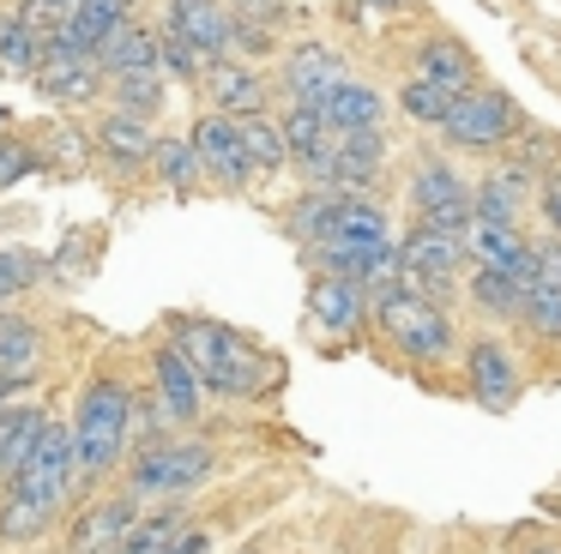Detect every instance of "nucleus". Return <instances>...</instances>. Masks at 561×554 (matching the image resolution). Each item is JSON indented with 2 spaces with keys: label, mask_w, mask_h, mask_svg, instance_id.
<instances>
[{
  "label": "nucleus",
  "mask_w": 561,
  "mask_h": 554,
  "mask_svg": "<svg viewBox=\"0 0 561 554\" xmlns=\"http://www.w3.org/2000/svg\"><path fill=\"white\" fill-rule=\"evenodd\" d=\"M73 482H79V470H73V428L49 422V434H43V446L31 452V464L7 482V494H0V542L25 549V542L49 536V524L61 518Z\"/></svg>",
  "instance_id": "f257e3e1"
},
{
  "label": "nucleus",
  "mask_w": 561,
  "mask_h": 554,
  "mask_svg": "<svg viewBox=\"0 0 561 554\" xmlns=\"http://www.w3.org/2000/svg\"><path fill=\"white\" fill-rule=\"evenodd\" d=\"M127 440H134V392L110 373L85 385L79 397V416H73V470L79 482H98L110 476L115 464L127 458Z\"/></svg>",
  "instance_id": "f03ea898"
},
{
  "label": "nucleus",
  "mask_w": 561,
  "mask_h": 554,
  "mask_svg": "<svg viewBox=\"0 0 561 554\" xmlns=\"http://www.w3.org/2000/svg\"><path fill=\"white\" fill-rule=\"evenodd\" d=\"M175 337H182V356L194 361L199 385L218 397H266V385L278 380V368L266 356H254L242 337L211 325V320H182Z\"/></svg>",
  "instance_id": "7ed1b4c3"
},
{
  "label": "nucleus",
  "mask_w": 561,
  "mask_h": 554,
  "mask_svg": "<svg viewBox=\"0 0 561 554\" xmlns=\"http://www.w3.org/2000/svg\"><path fill=\"white\" fill-rule=\"evenodd\" d=\"M211 446L206 440H146L134 458V470H127V482H134V500H182V494H194L199 482L211 476Z\"/></svg>",
  "instance_id": "20e7f679"
},
{
  "label": "nucleus",
  "mask_w": 561,
  "mask_h": 554,
  "mask_svg": "<svg viewBox=\"0 0 561 554\" xmlns=\"http://www.w3.org/2000/svg\"><path fill=\"white\" fill-rule=\"evenodd\" d=\"M375 313H380V332H387L411 361L453 356V325H447V313L435 308V296H423V289H411V284H387Z\"/></svg>",
  "instance_id": "39448f33"
},
{
  "label": "nucleus",
  "mask_w": 561,
  "mask_h": 554,
  "mask_svg": "<svg viewBox=\"0 0 561 554\" xmlns=\"http://www.w3.org/2000/svg\"><path fill=\"white\" fill-rule=\"evenodd\" d=\"M411 211H416V223H428V229H453V235H471V223H477V193L465 187L459 175H453L447 163H416V175H411Z\"/></svg>",
  "instance_id": "423d86ee"
},
{
  "label": "nucleus",
  "mask_w": 561,
  "mask_h": 554,
  "mask_svg": "<svg viewBox=\"0 0 561 554\" xmlns=\"http://www.w3.org/2000/svg\"><path fill=\"white\" fill-rule=\"evenodd\" d=\"M440 132H447L459 151H495V145H507L513 132H519V108L501 91H465Z\"/></svg>",
  "instance_id": "0eeeda50"
},
{
  "label": "nucleus",
  "mask_w": 561,
  "mask_h": 554,
  "mask_svg": "<svg viewBox=\"0 0 561 554\" xmlns=\"http://www.w3.org/2000/svg\"><path fill=\"white\" fill-rule=\"evenodd\" d=\"M465 385H471V397L489 416H507L525 392L519 361H513V349L501 337H471V349H465Z\"/></svg>",
  "instance_id": "6e6552de"
},
{
  "label": "nucleus",
  "mask_w": 561,
  "mask_h": 554,
  "mask_svg": "<svg viewBox=\"0 0 561 554\" xmlns=\"http://www.w3.org/2000/svg\"><path fill=\"white\" fill-rule=\"evenodd\" d=\"M465 253H471V235H453V229H428V223H416V229H411V241H404V253H399L404 284L428 296V289H440L453 272H459Z\"/></svg>",
  "instance_id": "1a4fd4ad"
},
{
  "label": "nucleus",
  "mask_w": 561,
  "mask_h": 554,
  "mask_svg": "<svg viewBox=\"0 0 561 554\" xmlns=\"http://www.w3.org/2000/svg\"><path fill=\"white\" fill-rule=\"evenodd\" d=\"M199 151V169H206L211 181H224V187H242L248 175H254V157H248V139H242V120L230 115H199V127L187 132Z\"/></svg>",
  "instance_id": "9d476101"
},
{
  "label": "nucleus",
  "mask_w": 561,
  "mask_h": 554,
  "mask_svg": "<svg viewBox=\"0 0 561 554\" xmlns=\"http://www.w3.org/2000/svg\"><path fill=\"white\" fill-rule=\"evenodd\" d=\"M139 524V500L134 494H110V500L85 506L67 530V554H122L127 530Z\"/></svg>",
  "instance_id": "9b49d317"
},
{
  "label": "nucleus",
  "mask_w": 561,
  "mask_h": 554,
  "mask_svg": "<svg viewBox=\"0 0 561 554\" xmlns=\"http://www.w3.org/2000/svg\"><path fill=\"white\" fill-rule=\"evenodd\" d=\"M163 19H170V36H182L206 67L230 55V12H224L218 0H170Z\"/></svg>",
  "instance_id": "f8f14e48"
},
{
  "label": "nucleus",
  "mask_w": 561,
  "mask_h": 554,
  "mask_svg": "<svg viewBox=\"0 0 561 554\" xmlns=\"http://www.w3.org/2000/svg\"><path fill=\"white\" fill-rule=\"evenodd\" d=\"M151 373H158V404L170 422H199V404H206V385H199L194 361L182 356V344H158L151 349Z\"/></svg>",
  "instance_id": "ddd939ff"
},
{
  "label": "nucleus",
  "mask_w": 561,
  "mask_h": 554,
  "mask_svg": "<svg viewBox=\"0 0 561 554\" xmlns=\"http://www.w3.org/2000/svg\"><path fill=\"white\" fill-rule=\"evenodd\" d=\"M122 24H127V0H79L61 24H49V43L55 48H79V55H98Z\"/></svg>",
  "instance_id": "4468645a"
},
{
  "label": "nucleus",
  "mask_w": 561,
  "mask_h": 554,
  "mask_svg": "<svg viewBox=\"0 0 561 554\" xmlns=\"http://www.w3.org/2000/svg\"><path fill=\"white\" fill-rule=\"evenodd\" d=\"M339 84H344V55L327 43H302L284 60V91H290L296 103H327Z\"/></svg>",
  "instance_id": "2eb2a0df"
},
{
  "label": "nucleus",
  "mask_w": 561,
  "mask_h": 554,
  "mask_svg": "<svg viewBox=\"0 0 561 554\" xmlns=\"http://www.w3.org/2000/svg\"><path fill=\"white\" fill-rule=\"evenodd\" d=\"M37 84L55 96V103H91L103 84V67L98 55H79V48H55L49 43V60L37 67Z\"/></svg>",
  "instance_id": "dca6fc26"
},
{
  "label": "nucleus",
  "mask_w": 561,
  "mask_h": 554,
  "mask_svg": "<svg viewBox=\"0 0 561 554\" xmlns=\"http://www.w3.org/2000/svg\"><path fill=\"white\" fill-rule=\"evenodd\" d=\"M380 169H387V139L375 132H339V145H332V187L344 193H363L380 181Z\"/></svg>",
  "instance_id": "f3484780"
},
{
  "label": "nucleus",
  "mask_w": 561,
  "mask_h": 554,
  "mask_svg": "<svg viewBox=\"0 0 561 554\" xmlns=\"http://www.w3.org/2000/svg\"><path fill=\"white\" fill-rule=\"evenodd\" d=\"M206 91H211V103H218V115H230V120L266 115V84H260V72H248L242 60H211Z\"/></svg>",
  "instance_id": "a211bd4d"
},
{
  "label": "nucleus",
  "mask_w": 561,
  "mask_h": 554,
  "mask_svg": "<svg viewBox=\"0 0 561 554\" xmlns=\"http://www.w3.org/2000/svg\"><path fill=\"white\" fill-rule=\"evenodd\" d=\"M471 253H477V265L507 272V277H519V284H531V272H537V247L507 223H471Z\"/></svg>",
  "instance_id": "6ab92c4d"
},
{
  "label": "nucleus",
  "mask_w": 561,
  "mask_h": 554,
  "mask_svg": "<svg viewBox=\"0 0 561 554\" xmlns=\"http://www.w3.org/2000/svg\"><path fill=\"white\" fill-rule=\"evenodd\" d=\"M525 320L543 337H561V247H537V272L525 284Z\"/></svg>",
  "instance_id": "aec40b11"
},
{
  "label": "nucleus",
  "mask_w": 561,
  "mask_h": 554,
  "mask_svg": "<svg viewBox=\"0 0 561 554\" xmlns=\"http://www.w3.org/2000/svg\"><path fill=\"white\" fill-rule=\"evenodd\" d=\"M363 284H351V277H320L314 296H308V313H314V325H327V332H356L363 325Z\"/></svg>",
  "instance_id": "412c9836"
},
{
  "label": "nucleus",
  "mask_w": 561,
  "mask_h": 554,
  "mask_svg": "<svg viewBox=\"0 0 561 554\" xmlns=\"http://www.w3.org/2000/svg\"><path fill=\"white\" fill-rule=\"evenodd\" d=\"M320 115H327V127L332 132H375L380 127V115H387V103L375 96V84H356V79H344L339 91L320 103Z\"/></svg>",
  "instance_id": "4be33fe9"
},
{
  "label": "nucleus",
  "mask_w": 561,
  "mask_h": 554,
  "mask_svg": "<svg viewBox=\"0 0 561 554\" xmlns=\"http://www.w3.org/2000/svg\"><path fill=\"white\" fill-rule=\"evenodd\" d=\"M49 60V31L25 12H0V67L7 72H37Z\"/></svg>",
  "instance_id": "5701e85b"
},
{
  "label": "nucleus",
  "mask_w": 561,
  "mask_h": 554,
  "mask_svg": "<svg viewBox=\"0 0 561 554\" xmlns=\"http://www.w3.org/2000/svg\"><path fill=\"white\" fill-rule=\"evenodd\" d=\"M98 67H103V79H122V72H151V67H158V36H151L139 19H127L122 31L98 48Z\"/></svg>",
  "instance_id": "b1692460"
},
{
  "label": "nucleus",
  "mask_w": 561,
  "mask_h": 554,
  "mask_svg": "<svg viewBox=\"0 0 561 554\" xmlns=\"http://www.w3.org/2000/svg\"><path fill=\"white\" fill-rule=\"evenodd\" d=\"M525 193H531V175H525V169H495V175L477 187V223H507V229H519Z\"/></svg>",
  "instance_id": "393cba45"
},
{
  "label": "nucleus",
  "mask_w": 561,
  "mask_h": 554,
  "mask_svg": "<svg viewBox=\"0 0 561 554\" xmlns=\"http://www.w3.org/2000/svg\"><path fill=\"white\" fill-rule=\"evenodd\" d=\"M320 265H327L332 277H351V284H380V277L399 265V253H392V241H368V247H320Z\"/></svg>",
  "instance_id": "a878e982"
},
{
  "label": "nucleus",
  "mask_w": 561,
  "mask_h": 554,
  "mask_svg": "<svg viewBox=\"0 0 561 554\" xmlns=\"http://www.w3.org/2000/svg\"><path fill=\"white\" fill-rule=\"evenodd\" d=\"M98 145H103V157H110L115 169H139V163H151V151H158L151 127H146V120H134V115H110L98 127Z\"/></svg>",
  "instance_id": "bb28decb"
},
{
  "label": "nucleus",
  "mask_w": 561,
  "mask_h": 554,
  "mask_svg": "<svg viewBox=\"0 0 561 554\" xmlns=\"http://www.w3.org/2000/svg\"><path fill=\"white\" fill-rule=\"evenodd\" d=\"M416 79H435V84H447V91H471V79H477V60H471V48L465 43H453V36H428L423 43V72Z\"/></svg>",
  "instance_id": "cd10ccee"
},
{
  "label": "nucleus",
  "mask_w": 561,
  "mask_h": 554,
  "mask_svg": "<svg viewBox=\"0 0 561 554\" xmlns=\"http://www.w3.org/2000/svg\"><path fill=\"white\" fill-rule=\"evenodd\" d=\"M471 301L489 313V320H513V313H525V284H519V277H507V272H489V265H477Z\"/></svg>",
  "instance_id": "c85d7f7f"
},
{
  "label": "nucleus",
  "mask_w": 561,
  "mask_h": 554,
  "mask_svg": "<svg viewBox=\"0 0 561 554\" xmlns=\"http://www.w3.org/2000/svg\"><path fill=\"white\" fill-rule=\"evenodd\" d=\"M37 349H43L37 320H25V313H0V368L31 373L37 368Z\"/></svg>",
  "instance_id": "c756f323"
},
{
  "label": "nucleus",
  "mask_w": 561,
  "mask_h": 554,
  "mask_svg": "<svg viewBox=\"0 0 561 554\" xmlns=\"http://www.w3.org/2000/svg\"><path fill=\"white\" fill-rule=\"evenodd\" d=\"M453 103H459V91H447V84H435V79H411L399 91V108L416 120V127H447Z\"/></svg>",
  "instance_id": "7c9ffc66"
},
{
  "label": "nucleus",
  "mask_w": 561,
  "mask_h": 554,
  "mask_svg": "<svg viewBox=\"0 0 561 554\" xmlns=\"http://www.w3.org/2000/svg\"><path fill=\"white\" fill-rule=\"evenodd\" d=\"M151 169H158V181L163 187H175V193H187L206 169H199V151H194V139H158V151H151Z\"/></svg>",
  "instance_id": "2f4dec72"
},
{
  "label": "nucleus",
  "mask_w": 561,
  "mask_h": 554,
  "mask_svg": "<svg viewBox=\"0 0 561 554\" xmlns=\"http://www.w3.org/2000/svg\"><path fill=\"white\" fill-rule=\"evenodd\" d=\"M115 103H122V115H134V120L158 115V108H163V67L122 72V79H115Z\"/></svg>",
  "instance_id": "473e14b6"
},
{
  "label": "nucleus",
  "mask_w": 561,
  "mask_h": 554,
  "mask_svg": "<svg viewBox=\"0 0 561 554\" xmlns=\"http://www.w3.org/2000/svg\"><path fill=\"white\" fill-rule=\"evenodd\" d=\"M182 518H175V506H163V512H139V524L134 530H127V542H122V554H163V549H170V542L175 536H182Z\"/></svg>",
  "instance_id": "72a5a7b5"
},
{
  "label": "nucleus",
  "mask_w": 561,
  "mask_h": 554,
  "mask_svg": "<svg viewBox=\"0 0 561 554\" xmlns=\"http://www.w3.org/2000/svg\"><path fill=\"white\" fill-rule=\"evenodd\" d=\"M242 139H248V157H254V169H284V163H290V145H284V127H272L266 115L242 120Z\"/></svg>",
  "instance_id": "f704fd0d"
},
{
  "label": "nucleus",
  "mask_w": 561,
  "mask_h": 554,
  "mask_svg": "<svg viewBox=\"0 0 561 554\" xmlns=\"http://www.w3.org/2000/svg\"><path fill=\"white\" fill-rule=\"evenodd\" d=\"M43 277V259L37 253H25V247H0V308L13 296H25L31 284Z\"/></svg>",
  "instance_id": "c9c22d12"
},
{
  "label": "nucleus",
  "mask_w": 561,
  "mask_h": 554,
  "mask_svg": "<svg viewBox=\"0 0 561 554\" xmlns=\"http://www.w3.org/2000/svg\"><path fill=\"white\" fill-rule=\"evenodd\" d=\"M158 67L175 72V79H206V60H199L194 48L182 43V36H170V31L158 36Z\"/></svg>",
  "instance_id": "e433bc0d"
},
{
  "label": "nucleus",
  "mask_w": 561,
  "mask_h": 554,
  "mask_svg": "<svg viewBox=\"0 0 561 554\" xmlns=\"http://www.w3.org/2000/svg\"><path fill=\"white\" fill-rule=\"evenodd\" d=\"M31 163H37V151H31L25 139H0V193L13 187V181L25 175Z\"/></svg>",
  "instance_id": "4c0bfd02"
},
{
  "label": "nucleus",
  "mask_w": 561,
  "mask_h": 554,
  "mask_svg": "<svg viewBox=\"0 0 561 554\" xmlns=\"http://www.w3.org/2000/svg\"><path fill=\"white\" fill-rule=\"evenodd\" d=\"M537 211H543L549 229H561V175H543V181H537Z\"/></svg>",
  "instance_id": "58836bf2"
},
{
  "label": "nucleus",
  "mask_w": 561,
  "mask_h": 554,
  "mask_svg": "<svg viewBox=\"0 0 561 554\" xmlns=\"http://www.w3.org/2000/svg\"><path fill=\"white\" fill-rule=\"evenodd\" d=\"M73 7H79V0H19V12H25V19H37V24H43V19H55V24H61Z\"/></svg>",
  "instance_id": "ea45409f"
},
{
  "label": "nucleus",
  "mask_w": 561,
  "mask_h": 554,
  "mask_svg": "<svg viewBox=\"0 0 561 554\" xmlns=\"http://www.w3.org/2000/svg\"><path fill=\"white\" fill-rule=\"evenodd\" d=\"M163 554H206V530H194V524H187V530H182V536H175Z\"/></svg>",
  "instance_id": "a19ab883"
},
{
  "label": "nucleus",
  "mask_w": 561,
  "mask_h": 554,
  "mask_svg": "<svg viewBox=\"0 0 561 554\" xmlns=\"http://www.w3.org/2000/svg\"><path fill=\"white\" fill-rule=\"evenodd\" d=\"M31 385V373H13V368H0V409H7V397L13 392H25Z\"/></svg>",
  "instance_id": "79ce46f5"
},
{
  "label": "nucleus",
  "mask_w": 561,
  "mask_h": 554,
  "mask_svg": "<svg viewBox=\"0 0 561 554\" xmlns=\"http://www.w3.org/2000/svg\"><path fill=\"white\" fill-rule=\"evenodd\" d=\"M363 7H380V12H399L404 0H363Z\"/></svg>",
  "instance_id": "37998d69"
},
{
  "label": "nucleus",
  "mask_w": 561,
  "mask_h": 554,
  "mask_svg": "<svg viewBox=\"0 0 561 554\" xmlns=\"http://www.w3.org/2000/svg\"><path fill=\"white\" fill-rule=\"evenodd\" d=\"M525 554H561V542H537V549H525Z\"/></svg>",
  "instance_id": "c03bdc74"
},
{
  "label": "nucleus",
  "mask_w": 561,
  "mask_h": 554,
  "mask_svg": "<svg viewBox=\"0 0 561 554\" xmlns=\"http://www.w3.org/2000/svg\"><path fill=\"white\" fill-rule=\"evenodd\" d=\"M242 554H260V549H242Z\"/></svg>",
  "instance_id": "a18cd8bd"
},
{
  "label": "nucleus",
  "mask_w": 561,
  "mask_h": 554,
  "mask_svg": "<svg viewBox=\"0 0 561 554\" xmlns=\"http://www.w3.org/2000/svg\"><path fill=\"white\" fill-rule=\"evenodd\" d=\"M0 120H7V115H0Z\"/></svg>",
  "instance_id": "49530a36"
}]
</instances>
